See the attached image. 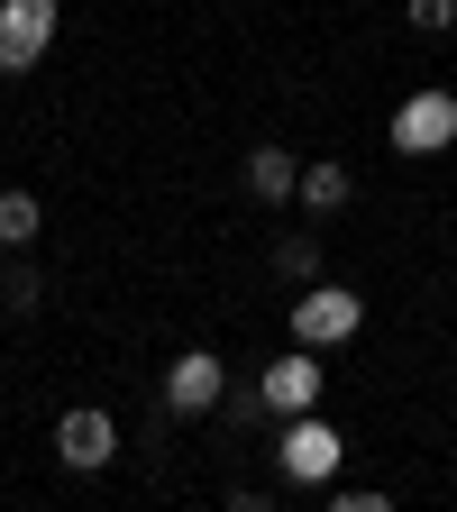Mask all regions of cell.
<instances>
[{"instance_id":"cell-9","label":"cell","mask_w":457,"mask_h":512,"mask_svg":"<svg viewBox=\"0 0 457 512\" xmlns=\"http://www.w3.org/2000/svg\"><path fill=\"white\" fill-rule=\"evenodd\" d=\"M293 202H302L311 220H339V211L357 202V174H348L339 156H320V165H302V192H293Z\"/></svg>"},{"instance_id":"cell-1","label":"cell","mask_w":457,"mask_h":512,"mask_svg":"<svg viewBox=\"0 0 457 512\" xmlns=\"http://www.w3.org/2000/svg\"><path fill=\"white\" fill-rule=\"evenodd\" d=\"M457 147V92H412L403 110H394V156H448Z\"/></svg>"},{"instance_id":"cell-3","label":"cell","mask_w":457,"mask_h":512,"mask_svg":"<svg viewBox=\"0 0 457 512\" xmlns=\"http://www.w3.org/2000/svg\"><path fill=\"white\" fill-rule=\"evenodd\" d=\"M357 320H366V302H357L348 284H302L293 339H302V348H339V339H357Z\"/></svg>"},{"instance_id":"cell-12","label":"cell","mask_w":457,"mask_h":512,"mask_svg":"<svg viewBox=\"0 0 457 512\" xmlns=\"http://www.w3.org/2000/svg\"><path fill=\"white\" fill-rule=\"evenodd\" d=\"M46 211H37V192H0V247H37Z\"/></svg>"},{"instance_id":"cell-8","label":"cell","mask_w":457,"mask_h":512,"mask_svg":"<svg viewBox=\"0 0 457 512\" xmlns=\"http://www.w3.org/2000/svg\"><path fill=\"white\" fill-rule=\"evenodd\" d=\"M238 183H247V202L275 211V202H293V192H302V156H293V147H256V156L238 165Z\"/></svg>"},{"instance_id":"cell-6","label":"cell","mask_w":457,"mask_h":512,"mask_svg":"<svg viewBox=\"0 0 457 512\" xmlns=\"http://www.w3.org/2000/svg\"><path fill=\"white\" fill-rule=\"evenodd\" d=\"M55 458L74 467V476H101V467L119 458V421L92 412V403H83V412H64V421H55Z\"/></svg>"},{"instance_id":"cell-13","label":"cell","mask_w":457,"mask_h":512,"mask_svg":"<svg viewBox=\"0 0 457 512\" xmlns=\"http://www.w3.org/2000/svg\"><path fill=\"white\" fill-rule=\"evenodd\" d=\"M403 19H412V37H448L457 28V0H403Z\"/></svg>"},{"instance_id":"cell-2","label":"cell","mask_w":457,"mask_h":512,"mask_svg":"<svg viewBox=\"0 0 457 512\" xmlns=\"http://www.w3.org/2000/svg\"><path fill=\"white\" fill-rule=\"evenodd\" d=\"M339 430L320 421V412H293V430H284V448H275V467H284V485H330L339 476Z\"/></svg>"},{"instance_id":"cell-5","label":"cell","mask_w":457,"mask_h":512,"mask_svg":"<svg viewBox=\"0 0 457 512\" xmlns=\"http://www.w3.org/2000/svg\"><path fill=\"white\" fill-rule=\"evenodd\" d=\"M220 394H229V366H220L211 348H183V357L165 366V412L202 421V412H220Z\"/></svg>"},{"instance_id":"cell-11","label":"cell","mask_w":457,"mask_h":512,"mask_svg":"<svg viewBox=\"0 0 457 512\" xmlns=\"http://www.w3.org/2000/svg\"><path fill=\"white\" fill-rule=\"evenodd\" d=\"M275 275L284 284H320V229H284L275 238Z\"/></svg>"},{"instance_id":"cell-14","label":"cell","mask_w":457,"mask_h":512,"mask_svg":"<svg viewBox=\"0 0 457 512\" xmlns=\"http://www.w3.org/2000/svg\"><path fill=\"white\" fill-rule=\"evenodd\" d=\"M220 421H266V384H238V375H229V394H220Z\"/></svg>"},{"instance_id":"cell-4","label":"cell","mask_w":457,"mask_h":512,"mask_svg":"<svg viewBox=\"0 0 457 512\" xmlns=\"http://www.w3.org/2000/svg\"><path fill=\"white\" fill-rule=\"evenodd\" d=\"M55 46V0H0V74H37Z\"/></svg>"},{"instance_id":"cell-10","label":"cell","mask_w":457,"mask_h":512,"mask_svg":"<svg viewBox=\"0 0 457 512\" xmlns=\"http://www.w3.org/2000/svg\"><path fill=\"white\" fill-rule=\"evenodd\" d=\"M0 311H10V320L46 311V275H37V266H19V247H10V266H0Z\"/></svg>"},{"instance_id":"cell-7","label":"cell","mask_w":457,"mask_h":512,"mask_svg":"<svg viewBox=\"0 0 457 512\" xmlns=\"http://www.w3.org/2000/svg\"><path fill=\"white\" fill-rule=\"evenodd\" d=\"M256 384H266V412H284V421H293V412H311V403H320V348H302V339H293V357H275Z\"/></svg>"}]
</instances>
